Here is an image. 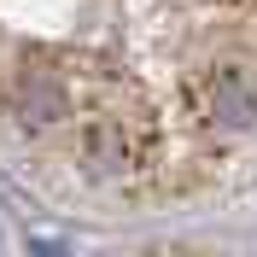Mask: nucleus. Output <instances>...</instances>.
<instances>
[{
    "mask_svg": "<svg viewBox=\"0 0 257 257\" xmlns=\"http://www.w3.org/2000/svg\"><path fill=\"white\" fill-rule=\"evenodd\" d=\"M205 111L222 123H257V88L240 70H216V82L205 88Z\"/></svg>",
    "mask_w": 257,
    "mask_h": 257,
    "instance_id": "obj_1",
    "label": "nucleus"
}]
</instances>
